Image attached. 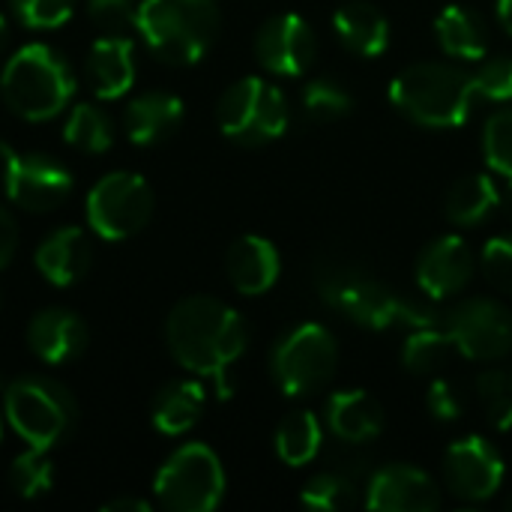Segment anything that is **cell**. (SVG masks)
<instances>
[{
  "mask_svg": "<svg viewBox=\"0 0 512 512\" xmlns=\"http://www.w3.org/2000/svg\"><path fill=\"white\" fill-rule=\"evenodd\" d=\"M504 483V459L498 447L480 435L456 441L444 456V486L459 501H489Z\"/></svg>",
  "mask_w": 512,
  "mask_h": 512,
  "instance_id": "13",
  "label": "cell"
},
{
  "mask_svg": "<svg viewBox=\"0 0 512 512\" xmlns=\"http://www.w3.org/2000/svg\"><path fill=\"white\" fill-rule=\"evenodd\" d=\"M90 261H93L90 237L84 228H75V225L51 231L33 255L39 276L51 282L54 288H69L81 282L84 273L90 270Z\"/></svg>",
  "mask_w": 512,
  "mask_h": 512,
  "instance_id": "17",
  "label": "cell"
},
{
  "mask_svg": "<svg viewBox=\"0 0 512 512\" xmlns=\"http://www.w3.org/2000/svg\"><path fill=\"white\" fill-rule=\"evenodd\" d=\"M435 33L450 57L480 60L489 51V27L468 6H447L435 21Z\"/></svg>",
  "mask_w": 512,
  "mask_h": 512,
  "instance_id": "25",
  "label": "cell"
},
{
  "mask_svg": "<svg viewBox=\"0 0 512 512\" xmlns=\"http://www.w3.org/2000/svg\"><path fill=\"white\" fill-rule=\"evenodd\" d=\"M315 285L327 300V306H333L339 315L369 330H393V327L417 330L435 324V315L426 306L399 297L366 270L342 261L321 264L315 273Z\"/></svg>",
  "mask_w": 512,
  "mask_h": 512,
  "instance_id": "2",
  "label": "cell"
},
{
  "mask_svg": "<svg viewBox=\"0 0 512 512\" xmlns=\"http://www.w3.org/2000/svg\"><path fill=\"white\" fill-rule=\"evenodd\" d=\"M165 339L171 357L186 372L210 378L222 399L231 396L228 372L243 357L249 342L240 312L213 297H186L171 309Z\"/></svg>",
  "mask_w": 512,
  "mask_h": 512,
  "instance_id": "1",
  "label": "cell"
},
{
  "mask_svg": "<svg viewBox=\"0 0 512 512\" xmlns=\"http://www.w3.org/2000/svg\"><path fill=\"white\" fill-rule=\"evenodd\" d=\"M483 273L486 279L504 291V294H512V234H498L492 237L486 246H483Z\"/></svg>",
  "mask_w": 512,
  "mask_h": 512,
  "instance_id": "38",
  "label": "cell"
},
{
  "mask_svg": "<svg viewBox=\"0 0 512 512\" xmlns=\"http://www.w3.org/2000/svg\"><path fill=\"white\" fill-rule=\"evenodd\" d=\"M255 57L267 72L279 78H297L315 63L318 36L312 24L294 12L273 15L261 24L255 36Z\"/></svg>",
  "mask_w": 512,
  "mask_h": 512,
  "instance_id": "14",
  "label": "cell"
},
{
  "mask_svg": "<svg viewBox=\"0 0 512 512\" xmlns=\"http://www.w3.org/2000/svg\"><path fill=\"white\" fill-rule=\"evenodd\" d=\"M183 123V102L174 93L165 90H150L135 96L126 111H123V129L132 144L138 147H153L162 144L177 132Z\"/></svg>",
  "mask_w": 512,
  "mask_h": 512,
  "instance_id": "19",
  "label": "cell"
},
{
  "mask_svg": "<svg viewBox=\"0 0 512 512\" xmlns=\"http://www.w3.org/2000/svg\"><path fill=\"white\" fill-rule=\"evenodd\" d=\"M27 345L42 363L60 366L81 357V351L87 348V327L75 312L45 309L33 315L27 327Z\"/></svg>",
  "mask_w": 512,
  "mask_h": 512,
  "instance_id": "18",
  "label": "cell"
},
{
  "mask_svg": "<svg viewBox=\"0 0 512 512\" xmlns=\"http://www.w3.org/2000/svg\"><path fill=\"white\" fill-rule=\"evenodd\" d=\"M0 93L18 117L51 120L69 105L75 93V75L51 45L30 42L6 60Z\"/></svg>",
  "mask_w": 512,
  "mask_h": 512,
  "instance_id": "4",
  "label": "cell"
},
{
  "mask_svg": "<svg viewBox=\"0 0 512 512\" xmlns=\"http://www.w3.org/2000/svg\"><path fill=\"white\" fill-rule=\"evenodd\" d=\"M510 507H512V498H510Z\"/></svg>",
  "mask_w": 512,
  "mask_h": 512,
  "instance_id": "46",
  "label": "cell"
},
{
  "mask_svg": "<svg viewBox=\"0 0 512 512\" xmlns=\"http://www.w3.org/2000/svg\"><path fill=\"white\" fill-rule=\"evenodd\" d=\"M366 507L375 512H432L441 507V489L414 465H384L369 477Z\"/></svg>",
  "mask_w": 512,
  "mask_h": 512,
  "instance_id": "15",
  "label": "cell"
},
{
  "mask_svg": "<svg viewBox=\"0 0 512 512\" xmlns=\"http://www.w3.org/2000/svg\"><path fill=\"white\" fill-rule=\"evenodd\" d=\"M45 453H48V450L30 447L27 453H21V456L12 462V468H9V483H12L15 495L33 501V498H42V495L51 492V486H54V465L48 462Z\"/></svg>",
  "mask_w": 512,
  "mask_h": 512,
  "instance_id": "31",
  "label": "cell"
},
{
  "mask_svg": "<svg viewBox=\"0 0 512 512\" xmlns=\"http://www.w3.org/2000/svg\"><path fill=\"white\" fill-rule=\"evenodd\" d=\"M0 435H3V423H0Z\"/></svg>",
  "mask_w": 512,
  "mask_h": 512,
  "instance_id": "45",
  "label": "cell"
},
{
  "mask_svg": "<svg viewBox=\"0 0 512 512\" xmlns=\"http://www.w3.org/2000/svg\"><path fill=\"white\" fill-rule=\"evenodd\" d=\"M333 27L339 33V39L354 54H363V57H378L390 45L387 18L381 15L378 6H372L366 0H351L345 6H339L333 15Z\"/></svg>",
  "mask_w": 512,
  "mask_h": 512,
  "instance_id": "23",
  "label": "cell"
},
{
  "mask_svg": "<svg viewBox=\"0 0 512 512\" xmlns=\"http://www.w3.org/2000/svg\"><path fill=\"white\" fill-rule=\"evenodd\" d=\"M339 366V345L336 336L321 324H300L288 330L279 345L273 348V378L279 390L291 399L312 396L330 384Z\"/></svg>",
  "mask_w": 512,
  "mask_h": 512,
  "instance_id": "9",
  "label": "cell"
},
{
  "mask_svg": "<svg viewBox=\"0 0 512 512\" xmlns=\"http://www.w3.org/2000/svg\"><path fill=\"white\" fill-rule=\"evenodd\" d=\"M15 249H18V225H15V219L0 207V270L12 261Z\"/></svg>",
  "mask_w": 512,
  "mask_h": 512,
  "instance_id": "40",
  "label": "cell"
},
{
  "mask_svg": "<svg viewBox=\"0 0 512 512\" xmlns=\"http://www.w3.org/2000/svg\"><path fill=\"white\" fill-rule=\"evenodd\" d=\"M105 512H150V504L141 501V498H117V501H108Z\"/></svg>",
  "mask_w": 512,
  "mask_h": 512,
  "instance_id": "41",
  "label": "cell"
},
{
  "mask_svg": "<svg viewBox=\"0 0 512 512\" xmlns=\"http://www.w3.org/2000/svg\"><path fill=\"white\" fill-rule=\"evenodd\" d=\"M225 270L231 285L246 294V297H258L264 291H270L279 279L282 261L279 252L270 240L258 237V234H246L240 237L225 258Z\"/></svg>",
  "mask_w": 512,
  "mask_h": 512,
  "instance_id": "20",
  "label": "cell"
},
{
  "mask_svg": "<svg viewBox=\"0 0 512 512\" xmlns=\"http://www.w3.org/2000/svg\"><path fill=\"white\" fill-rule=\"evenodd\" d=\"M159 507L171 512H210L225 495V471L219 456L204 444H183L168 456L153 480Z\"/></svg>",
  "mask_w": 512,
  "mask_h": 512,
  "instance_id": "7",
  "label": "cell"
},
{
  "mask_svg": "<svg viewBox=\"0 0 512 512\" xmlns=\"http://www.w3.org/2000/svg\"><path fill=\"white\" fill-rule=\"evenodd\" d=\"M3 42H6V18L0 15V48H3Z\"/></svg>",
  "mask_w": 512,
  "mask_h": 512,
  "instance_id": "44",
  "label": "cell"
},
{
  "mask_svg": "<svg viewBox=\"0 0 512 512\" xmlns=\"http://www.w3.org/2000/svg\"><path fill=\"white\" fill-rule=\"evenodd\" d=\"M321 444H324V429L312 411H291L276 426V453L291 468L309 465L321 453Z\"/></svg>",
  "mask_w": 512,
  "mask_h": 512,
  "instance_id": "28",
  "label": "cell"
},
{
  "mask_svg": "<svg viewBox=\"0 0 512 512\" xmlns=\"http://www.w3.org/2000/svg\"><path fill=\"white\" fill-rule=\"evenodd\" d=\"M477 396L489 423L501 432L512 429V372L489 369L477 378Z\"/></svg>",
  "mask_w": 512,
  "mask_h": 512,
  "instance_id": "32",
  "label": "cell"
},
{
  "mask_svg": "<svg viewBox=\"0 0 512 512\" xmlns=\"http://www.w3.org/2000/svg\"><path fill=\"white\" fill-rule=\"evenodd\" d=\"M87 15L102 30V36H129L138 30L135 0H87Z\"/></svg>",
  "mask_w": 512,
  "mask_h": 512,
  "instance_id": "35",
  "label": "cell"
},
{
  "mask_svg": "<svg viewBox=\"0 0 512 512\" xmlns=\"http://www.w3.org/2000/svg\"><path fill=\"white\" fill-rule=\"evenodd\" d=\"M498 210H504V216L512 222V180L510 186H507V192H501V207Z\"/></svg>",
  "mask_w": 512,
  "mask_h": 512,
  "instance_id": "43",
  "label": "cell"
},
{
  "mask_svg": "<svg viewBox=\"0 0 512 512\" xmlns=\"http://www.w3.org/2000/svg\"><path fill=\"white\" fill-rule=\"evenodd\" d=\"M483 153L495 174L512 180V105L498 108L483 129Z\"/></svg>",
  "mask_w": 512,
  "mask_h": 512,
  "instance_id": "33",
  "label": "cell"
},
{
  "mask_svg": "<svg viewBox=\"0 0 512 512\" xmlns=\"http://www.w3.org/2000/svg\"><path fill=\"white\" fill-rule=\"evenodd\" d=\"M63 141L81 153H105L114 144L111 120L96 105H75L63 126Z\"/></svg>",
  "mask_w": 512,
  "mask_h": 512,
  "instance_id": "30",
  "label": "cell"
},
{
  "mask_svg": "<svg viewBox=\"0 0 512 512\" xmlns=\"http://www.w3.org/2000/svg\"><path fill=\"white\" fill-rule=\"evenodd\" d=\"M474 273H477V258L471 246L456 234L432 240L417 261V282L423 294H429L432 300H444L465 291Z\"/></svg>",
  "mask_w": 512,
  "mask_h": 512,
  "instance_id": "16",
  "label": "cell"
},
{
  "mask_svg": "<svg viewBox=\"0 0 512 512\" xmlns=\"http://www.w3.org/2000/svg\"><path fill=\"white\" fill-rule=\"evenodd\" d=\"M327 426L345 444H366L384 432V411L366 390H339L327 399Z\"/></svg>",
  "mask_w": 512,
  "mask_h": 512,
  "instance_id": "21",
  "label": "cell"
},
{
  "mask_svg": "<svg viewBox=\"0 0 512 512\" xmlns=\"http://www.w3.org/2000/svg\"><path fill=\"white\" fill-rule=\"evenodd\" d=\"M138 33L165 63H198L219 33V6L216 0H141Z\"/></svg>",
  "mask_w": 512,
  "mask_h": 512,
  "instance_id": "5",
  "label": "cell"
},
{
  "mask_svg": "<svg viewBox=\"0 0 512 512\" xmlns=\"http://www.w3.org/2000/svg\"><path fill=\"white\" fill-rule=\"evenodd\" d=\"M498 21L512 36V0H498Z\"/></svg>",
  "mask_w": 512,
  "mask_h": 512,
  "instance_id": "42",
  "label": "cell"
},
{
  "mask_svg": "<svg viewBox=\"0 0 512 512\" xmlns=\"http://www.w3.org/2000/svg\"><path fill=\"white\" fill-rule=\"evenodd\" d=\"M0 174H3L6 195L30 213L54 210L72 192V174L60 162L36 153H18L3 141H0Z\"/></svg>",
  "mask_w": 512,
  "mask_h": 512,
  "instance_id": "12",
  "label": "cell"
},
{
  "mask_svg": "<svg viewBox=\"0 0 512 512\" xmlns=\"http://www.w3.org/2000/svg\"><path fill=\"white\" fill-rule=\"evenodd\" d=\"M444 330L468 360L492 363L512 351V312L492 297H471L450 309Z\"/></svg>",
  "mask_w": 512,
  "mask_h": 512,
  "instance_id": "11",
  "label": "cell"
},
{
  "mask_svg": "<svg viewBox=\"0 0 512 512\" xmlns=\"http://www.w3.org/2000/svg\"><path fill=\"white\" fill-rule=\"evenodd\" d=\"M204 402L207 393L198 381H174L162 387L153 402V426L162 435H183L204 414Z\"/></svg>",
  "mask_w": 512,
  "mask_h": 512,
  "instance_id": "26",
  "label": "cell"
},
{
  "mask_svg": "<svg viewBox=\"0 0 512 512\" xmlns=\"http://www.w3.org/2000/svg\"><path fill=\"white\" fill-rule=\"evenodd\" d=\"M501 207V189L489 174H468L447 192V219L462 228H474Z\"/></svg>",
  "mask_w": 512,
  "mask_h": 512,
  "instance_id": "27",
  "label": "cell"
},
{
  "mask_svg": "<svg viewBox=\"0 0 512 512\" xmlns=\"http://www.w3.org/2000/svg\"><path fill=\"white\" fill-rule=\"evenodd\" d=\"M87 75L99 99H120L135 81V54L129 36H99L87 57Z\"/></svg>",
  "mask_w": 512,
  "mask_h": 512,
  "instance_id": "22",
  "label": "cell"
},
{
  "mask_svg": "<svg viewBox=\"0 0 512 512\" xmlns=\"http://www.w3.org/2000/svg\"><path fill=\"white\" fill-rule=\"evenodd\" d=\"M3 408L15 435L36 450H51L63 441L75 420L72 396L51 378H21L9 384Z\"/></svg>",
  "mask_w": 512,
  "mask_h": 512,
  "instance_id": "8",
  "label": "cell"
},
{
  "mask_svg": "<svg viewBox=\"0 0 512 512\" xmlns=\"http://www.w3.org/2000/svg\"><path fill=\"white\" fill-rule=\"evenodd\" d=\"M216 120L225 138L258 147L276 141L288 129V99L276 84L249 75L222 93Z\"/></svg>",
  "mask_w": 512,
  "mask_h": 512,
  "instance_id": "6",
  "label": "cell"
},
{
  "mask_svg": "<svg viewBox=\"0 0 512 512\" xmlns=\"http://www.w3.org/2000/svg\"><path fill=\"white\" fill-rule=\"evenodd\" d=\"M474 93L486 96L492 102H510L512 99V57H495L486 60L474 75Z\"/></svg>",
  "mask_w": 512,
  "mask_h": 512,
  "instance_id": "37",
  "label": "cell"
},
{
  "mask_svg": "<svg viewBox=\"0 0 512 512\" xmlns=\"http://www.w3.org/2000/svg\"><path fill=\"white\" fill-rule=\"evenodd\" d=\"M453 354H456V345L450 333L444 327L429 324V327L411 330L402 348V363L411 375H435L450 363Z\"/></svg>",
  "mask_w": 512,
  "mask_h": 512,
  "instance_id": "29",
  "label": "cell"
},
{
  "mask_svg": "<svg viewBox=\"0 0 512 512\" xmlns=\"http://www.w3.org/2000/svg\"><path fill=\"white\" fill-rule=\"evenodd\" d=\"M474 81L465 69L426 60L402 69L390 84L393 105L420 126L453 129L471 117Z\"/></svg>",
  "mask_w": 512,
  "mask_h": 512,
  "instance_id": "3",
  "label": "cell"
},
{
  "mask_svg": "<svg viewBox=\"0 0 512 512\" xmlns=\"http://www.w3.org/2000/svg\"><path fill=\"white\" fill-rule=\"evenodd\" d=\"M87 225L102 240H126L153 216V189L141 174H105L87 195Z\"/></svg>",
  "mask_w": 512,
  "mask_h": 512,
  "instance_id": "10",
  "label": "cell"
},
{
  "mask_svg": "<svg viewBox=\"0 0 512 512\" xmlns=\"http://www.w3.org/2000/svg\"><path fill=\"white\" fill-rule=\"evenodd\" d=\"M426 405H429V414L438 420V423H456L462 414H465V393L453 384V381H432L429 387V396H426Z\"/></svg>",
  "mask_w": 512,
  "mask_h": 512,
  "instance_id": "39",
  "label": "cell"
},
{
  "mask_svg": "<svg viewBox=\"0 0 512 512\" xmlns=\"http://www.w3.org/2000/svg\"><path fill=\"white\" fill-rule=\"evenodd\" d=\"M333 465L336 468H327L306 483L300 501L309 510L339 512L354 507L357 492H360V480L366 477L363 459H348V465L345 462H333Z\"/></svg>",
  "mask_w": 512,
  "mask_h": 512,
  "instance_id": "24",
  "label": "cell"
},
{
  "mask_svg": "<svg viewBox=\"0 0 512 512\" xmlns=\"http://www.w3.org/2000/svg\"><path fill=\"white\" fill-rule=\"evenodd\" d=\"M21 24L33 30H51L72 18L75 0H9Z\"/></svg>",
  "mask_w": 512,
  "mask_h": 512,
  "instance_id": "36",
  "label": "cell"
},
{
  "mask_svg": "<svg viewBox=\"0 0 512 512\" xmlns=\"http://www.w3.org/2000/svg\"><path fill=\"white\" fill-rule=\"evenodd\" d=\"M351 93L333 78H315L303 87V108L312 120H339L351 111Z\"/></svg>",
  "mask_w": 512,
  "mask_h": 512,
  "instance_id": "34",
  "label": "cell"
}]
</instances>
